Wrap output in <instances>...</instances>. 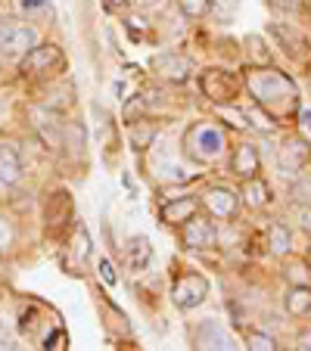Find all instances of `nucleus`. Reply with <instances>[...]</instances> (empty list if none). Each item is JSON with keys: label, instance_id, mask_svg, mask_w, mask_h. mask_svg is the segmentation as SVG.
I'll return each instance as SVG.
<instances>
[{"label": "nucleus", "instance_id": "nucleus-14", "mask_svg": "<svg viewBox=\"0 0 311 351\" xmlns=\"http://www.w3.org/2000/svg\"><path fill=\"white\" fill-rule=\"evenodd\" d=\"M196 348H233V339L218 320H205L196 330Z\"/></svg>", "mask_w": 311, "mask_h": 351}, {"label": "nucleus", "instance_id": "nucleus-37", "mask_svg": "<svg viewBox=\"0 0 311 351\" xmlns=\"http://www.w3.org/2000/svg\"><path fill=\"white\" fill-rule=\"evenodd\" d=\"M299 224H302L305 227V230H308L311 233V202H305V206H299Z\"/></svg>", "mask_w": 311, "mask_h": 351}, {"label": "nucleus", "instance_id": "nucleus-19", "mask_svg": "<svg viewBox=\"0 0 311 351\" xmlns=\"http://www.w3.org/2000/svg\"><path fill=\"white\" fill-rule=\"evenodd\" d=\"M243 199H246V206H249V208H265L268 202H271V190H268V184L255 174V178H246Z\"/></svg>", "mask_w": 311, "mask_h": 351}, {"label": "nucleus", "instance_id": "nucleus-7", "mask_svg": "<svg viewBox=\"0 0 311 351\" xmlns=\"http://www.w3.org/2000/svg\"><path fill=\"white\" fill-rule=\"evenodd\" d=\"M308 162H311V143L305 137H299V134L286 137L284 146L277 149V165L284 168V171H290V174L302 171Z\"/></svg>", "mask_w": 311, "mask_h": 351}, {"label": "nucleus", "instance_id": "nucleus-29", "mask_svg": "<svg viewBox=\"0 0 311 351\" xmlns=\"http://www.w3.org/2000/svg\"><path fill=\"white\" fill-rule=\"evenodd\" d=\"M146 109H150V103H146V97H131V99H128V103H125V112H122V115H125V121H128V125H131V121L143 119V115H146Z\"/></svg>", "mask_w": 311, "mask_h": 351}, {"label": "nucleus", "instance_id": "nucleus-27", "mask_svg": "<svg viewBox=\"0 0 311 351\" xmlns=\"http://www.w3.org/2000/svg\"><path fill=\"white\" fill-rule=\"evenodd\" d=\"M246 345H249L252 351H274V348H277V339L268 336V332L249 330V332H246Z\"/></svg>", "mask_w": 311, "mask_h": 351}, {"label": "nucleus", "instance_id": "nucleus-2", "mask_svg": "<svg viewBox=\"0 0 311 351\" xmlns=\"http://www.w3.org/2000/svg\"><path fill=\"white\" fill-rule=\"evenodd\" d=\"M187 156L196 162H218L224 156V134L212 125H193L184 137Z\"/></svg>", "mask_w": 311, "mask_h": 351}, {"label": "nucleus", "instance_id": "nucleus-26", "mask_svg": "<svg viewBox=\"0 0 311 351\" xmlns=\"http://www.w3.org/2000/svg\"><path fill=\"white\" fill-rule=\"evenodd\" d=\"M284 277L290 280L292 286H311V267L305 265V261H292V265H286Z\"/></svg>", "mask_w": 311, "mask_h": 351}, {"label": "nucleus", "instance_id": "nucleus-33", "mask_svg": "<svg viewBox=\"0 0 311 351\" xmlns=\"http://www.w3.org/2000/svg\"><path fill=\"white\" fill-rule=\"evenodd\" d=\"M212 7L218 10L224 19H231L233 13H237V7H240V0H212Z\"/></svg>", "mask_w": 311, "mask_h": 351}, {"label": "nucleus", "instance_id": "nucleus-30", "mask_svg": "<svg viewBox=\"0 0 311 351\" xmlns=\"http://www.w3.org/2000/svg\"><path fill=\"white\" fill-rule=\"evenodd\" d=\"M290 196H292V202H311V180H299V184H292L290 186Z\"/></svg>", "mask_w": 311, "mask_h": 351}, {"label": "nucleus", "instance_id": "nucleus-12", "mask_svg": "<svg viewBox=\"0 0 311 351\" xmlns=\"http://www.w3.org/2000/svg\"><path fill=\"white\" fill-rule=\"evenodd\" d=\"M66 221H75V208H72V196H69L66 190H60L47 202V227H50V230H60Z\"/></svg>", "mask_w": 311, "mask_h": 351}, {"label": "nucleus", "instance_id": "nucleus-5", "mask_svg": "<svg viewBox=\"0 0 311 351\" xmlns=\"http://www.w3.org/2000/svg\"><path fill=\"white\" fill-rule=\"evenodd\" d=\"M205 295H209V280H205L203 274H181L172 286V298L181 311L199 308L205 302Z\"/></svg>", "mask_w": 311, "mask_h": 351}, {"label": "nucleus", "instance_id": "nucleus-31", "mask_svg": "<svg viewBox=\"0 0 311 351\" xmlns=\"http://www.w3.org/2000/svg\"><path fill=\"white\" fill-rule=\"evenodd\" d=\"M66 345H69V332H66V330H56L54 336L44 339V348H47V351H62Z\"/></svg>", "mask_w": 311, "mask_h": 351}, {"label": "nucleus", "instance_id": "nucleus-24", "mask_svg": "<svg viewBox=\"0 0 311 351\" xmlns=\"http://www.w3.org/2000/svg\"><path fill=\"white\" fill-rule=\"evenodd\" d=\"M246 53H249V66H271V53H268L265 40L258 38V34L246 38Z\"/></svg>", "mask_w": 311, "mask_h": 351}, {"label": "nucleus", "instance_id": "nucleus-8", "mask_svg": "<svg viewBox=\"0 0 311 351\" xmlns=\"http://www.w3.org/2000/svg\"><path fill=\"white\" fill-rule=\"evenodd\" d=\"M268 32H271V38L277 40L286 56H292V60H305V56H308V38H305L299 28L286 25V22H271Z\"/></svg>", "mask_w": 311, "mask_h": 351}, {"label": "nucleus", "instance_id": "nucleus-1", "mask_svg": "<svg viewBox=\"0 0 311 351\" xmlns=\"http://www.w3.org/2000/svg\"><path fill=\"white\" fill-rule=\"evenodd\" d=\"M246 87L252 93V103L271 112V119L286 121L299 115V87L286 72L274 66H249L246 72Z\"/></svg>", "mask_w": 311, "mask_h": 351}, {"label": "nucleus", "instance_id": "nucleus-3", "mask_svg": "<svg viewBox=\"0 0 311 351\" xmlns=\"http://www.w3.org/2000/svg\"><path fill=\"white\" fill-rule=\"evenodd\" d=\"M66 66L62 50L56 44H34L19 62L22 78H41V75H54Z\"/></svg>", "mask_w": 311, "mask_h": 351}, {"label": "nucleus", "instance_id": "nucleus-23", "mask_svg": "<svg viewBox=\"0 0 311 351\" xmlns=\"http://www.w3.org/2000/svg\"><path fill=\"white\" fill-rule=\"evenodd\" d=\"M292 245V237L290 230H286L284 224H271L268 227V249H271L274 255H286Z\"/></svg>", "mask_w": 311, "mask_h": 351}, {"label": "nucleus", "instance_id": "nucleus-34", "mask_svg": "<svg viewBox=\"0 0 311 351\" xmlns=\"http://www.w3.org/2000/svg\"><path fill=\"white\" fill-rule=\"evenodd\" d=\"M274 10H280V13H296V10H302L305 0H268Z\"/></svg>", "mask_w": 311, "mask_h": 351}, {"label": "nucleus", "instance_id": "nucleus-9", "mask_svg": "<svg viewBox=\"0 0 311 351\" xmlns=\"http://www.w3.org/2000/svg\"><path fill=\"white\" fill-rule=\"evenodd\" d=\"M215 239H218V233H215L212 221L199 218V215H193L190 221L181 224V243H184L187 249H212Z\"/></svg>", "mask_w": 311, "mask_h": 351}, {"label": "nucleus", "instance_id": "nucleus-11", "mask_svg": "<svg viewBox=\"0 0 311 351\" xmlns=\"http://www.w3.org/2000/svg\"><path fill=\"white\" fill-rule=\"evenodd\" d=\"M203 202L215 218H233V215H237V206H240L237 193L227 190V186H212V190L203 196Z\"/></svg>", "mask_w": 311, "mask_h": 351}, {"label": "nucleus", "instance_id": "nucleus-17", "mask_svg": "<svg viewBox=\"0 0 311 351\" xmlns=\"http://www.w3.org/2000/svg\"><path fill=\"white\" fill-rule=\"evenodd\" d=\"M152 261V243L146 237H134L125 243V265L131 271H143Z\"/></svg>", "mask_w": 311, "mask_h": 351}, {"label": "nucleus", "instance_id": "nucleus-28", "mask_svg": "<svg viewBox=\"0 0 311 351\" xmlns=\"http://www.w3.org/2000/svg\"><path fill=\"white\" fill-rule=\"evenodd\" d=\"M178 3L187 19H203V16L212 10V0H178Z\"/></svg>", "mask_w": 311, "mask_h": 351}, {"label": "nucleus", "instance_id": "nucleus-10", "mask_svg": "<svg viewBox=\"0 0 311 351\" xmlns=\"http://www.w3.org/2000/svg\"><path fill=\"white\" fill-rule=\"evenodd\" d=\"M150 69L159 75V78L172 81V84H184V81L190 78V62H187L181 53H174V50H168V53H156L150 60Z\"/></svg>", "mask_w": 311, "mask_h": 351}, {"label": "nucleus", "instance_id": "nucleus-18", "mask_svg": "<svg viewBox=\"0 0 311 351\" xmlns=\"http://www.w3.org/2000/svg\"><path fill=\"white\" fill-rule=\"evenodd\" d=\"M32 125H34V131L41 134V140H44L47 146H62V137H60V125H50L54 121V115L47 112V109H32Z\"/></svg>", "mask_w": 311, "mask_h": 351}, {"label": "nucleus", "instance_id": "nucleus-32", "mask_svg": "<svg viewBox=\"0 0 311 351\" xmlns=\"http://www.w3.org/2000/svg\"><path fill=\"white\" fill-rule=\"evenodd\" d=\"M100 277H103V283L106 286H115L119 283V277H115V267L109 258H100Z\"/></svg>", "mask_w": 311, "mask_h": 351}, {"label": "nucleus", "instance_id": "nucleus-15", "mask_svg": "<svg viewBox=\"0 0 311 351\" xmlns=\"http://www.w3.org/2000/svg\"><path fill=\"white\" fill-rule=\"evenodd\" d=\"M22 178V159H19V149L13 143H0V184H19Z\"/></svg>", "mask_w": 311, "mask_h": 351}, {"label": "nucleus", "instance_id": "nucleus-36", "mask_svg": "<svg viewBox=\"0 0 311 351\" xmlns=\"http://www.w3.org/2000/svg\"><path fill=\"white\" fill-rule=\"evenodd\" d=\"M22 13H41V10H47V0H19Z\"/></svg>", "mask_w": 311, "mask_h": 351}, {"label": "nucleus", "instance_id": "nucleus-13", "mask_svg": "<svg viewBox=\"0 0 311 351\" xmlns=\"http://www.w3.org/2000/svg\"><path fill=\"white\" fill-rule=\"evenodd\" d=\"M199 212V202L193 196H181V199H172V202H165L162 206V221L172 227H181L184 221H190L193 215Z\"/></svg>", "mask_w": 311, "mask_h": 351}, {"label": "nucleus", "instance_id": "nucleus-4", "mask_svg": "<svg viewBox=\"0 0 311 351\" xmlns=\"http://www.w3.org/2000/svg\"><path fill=\"white\" fill-rule=\"evenodd\" d=\"M38 44V32L19 19H3L0 22V53L22 60V56Z\"/></svg>", "mask_w": 311, "mask_h": 351}, {"label": "nucleus", "instance_id": "nucleus-16", "mask_svg": "<svg viewBox=\"0 0 311 351\" xmlns=\"http://www.w3.org/2000/svg\"><path fill=\"white\" fill-rule=\"evenodd\" d=\"M231 171L237 174V178H255L258 174V149L252 143H240L237 153H233L231 159Z\"/></svg>", "mask_w": 311, "mask_h": 351}, {"label": "nucleus", "instance_id": "nucleus-39", "mask_svg": "<svg viewBox=\"0 0 311 351\" xmlns=\"http://www.w3.org/2000/svg\"><path fill=\"white\" fill-rule=\"evenodd\" d=\"M0 348H16V345H13V339H10L3 330H0Z\"/></svg>", "mask_w": 311, "mask_h": 351}, {"label": "nucleus", "instance_id": "nucleus-41", "mask_svg": "<svg viewBox=\"0 0 311 351\" xmlns=\"http://www.w3.org/2000/svg\"><path fill=\"white\" fill-rule=\"evenodd\" d=\"M299 348H311V332H302V336H299Z\"/></svg>", "mask_w": 311, "mask_h": 351}, {"label": "nucleus", "instance_id": "nucleus-35", "mask_svg": "<svg viewBox=\"0 0 311 351\" xmlns=\"http://www.w3.org/2000/svg\"><path fill=\"white\" fill-rule=\"evenodd\" d=\"M134 7H137L140 13H152V10L165 7V0H134Z\"/></svg>", "mask_w": 311, "mask_h": 351}, {"label": "nucleus", "instance_id": "nucleus-22", "mask_svg": "<svg viewBox=\"0 0 311 351\" xmlns=\"http://www.w3.org/2000/svg\"><path fill=\"white\" fill-rule=\"evenodd\" d=\"M72 255L78 265H84V261L91 258V237H87V227L81 224V221L72 227Z\"/></svg>", "mask_w": 311, "mask_h": 351}, {"label": "nucleus", "instance_id": "nucleus-38", "mask_svg": "<svg viewBox=\"0 0 311 351\" xmlns=\"http://www.w3.org/2000/svg\"><path fill=\"white\" fill-rule=\"evenodd\" d=\"M299 121H302V125L311 131V109H299Z\"/></svg>", "mask_w": 311, "mask_h": 351}, {"label": "nucleus", "instance_id": "nucleus-6", "mask_svg": "<svg viewBox=\"0 0 311 351\" xmlns=\"http://www.w3.org/2000/svg\"><path fill=\"white\" fill-rule=\"evenodd\" d=\"M199 87L215 103H231L240 93V78L233 72H224V69H209V72L199 75Z\"/></svg>", "mask_w": 311, "mask_h": 351}, {"label": "nucleus", "instance_id": "nucleus-40", "mask_svg": "<svg viewBox=\"0 0 311 351\" xmlns=\"http://www.w3.org/2000/svg\"><path fill=\"white\" fill-rule=\"evenodd\" d=\"M128 0H103V7L106 10H119V7H125Z\"/></svg>", "mask_w": 311, "mask_h": 351}, {"label": "nucleus", "instance_id": "nucleus-20", "mask_svg": "<svg viewBox=\"0 0 311 351\" xmlns=\"http://www.w3.org/2000/svg\"><path fill=\"white\" fill-rule=\"evenodd\" d=\"M156 131H159V128L152 125L150 119H137V121H131V128H128L131 146H134V149H146V146L152 143V137H156Z\"/></svg>", "mask_w": 311, "mask_h": 351}, {"label": "nucleus", "instance_id": "nucleus-25", "mask_svg": "<svg viewBox=\"0 0 311 351\" xmlns=\"http://www.w3.org/2000/svg\"><path fill=\"white\" fill-rule=\"evenodd\" d=\"M246 119H249V125L262 134H274V128H277V121L271 119V112H265L258 103H252V106L246 109Z\"/></svg>", "mask_w": 311, "mask_h": 351}, {"label": "nucleus", "instance_id": "nucleus-21", "mask_svg": "<svg viewBox=\"0 0 311 351\" xmlns=\"http://www.w3.org/2000/svg\"><path fill=\"white\" fill-rule=\"evenodd\" d=\"M286 311L292 317H302L311 311V286H292L290 295H286Z\"/></svg>", "mask_w": 311, "mask_h": 351}]
</instances>
